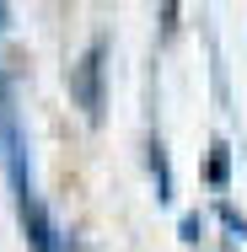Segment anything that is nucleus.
<instances>
[{
	"mask_svg": "<svg viewBox=\"0 0 247 252\" xmlns=\"http://www.w3.org/2000/svg\"><path fill=\"white\" fill-rule=\"evenodd\" d=\"M70 92H75L86 118H102V43H92L81 54V64L70 70Z\"/></svg>",
	"mask_w": 247,
	"mask_h": 252,
	"instance_id": "f257e3e1",
	"label": "nucleus"
},
{
	"mask_svg": "<svg viewBox=\"0 0 247 252\" xmlns=\"http://www.w3.org/2000/svg\"><path fill=\"white\" fill-rule=\"evenodd\" d=\"M150 172H156V199L167 204L172 199V161H167V145H161V140L150 145Z\"/></svg>",
	"mask_w": 247,
	"mask_h": 252,
	"instance_id": "f03ea898",
	"label": "nucleus"
},
{
	"mask_svg": "<svg viewBox=\"0 0 247 252\" xmlns=\"http://www.w3.org/2000/svg\"><path fill=\"white\" fill-rule=\"evenodd\" d=\"M210 183H226V145H215L210 156Z\"/></svg>",
	"mask_w": 247,
	"mask_h": 252,
	"instance_id": "7ed1b4c3",
	"label": "nucleus"
},
{
	"mask_svg": "<svg viewBox=\"0 0 247 252\" xmlns=\"http://www.w3.org/2000/svg\"><path fill=\"white\" fill-rule=\"evenodd\" d=\"M204 236V220L199 215H183V242H199Z\"/></svg>",
	"mask_w": 247,
	"mask_h": 252,
	"instance_id": "20e7f679",
	"label": "nucleus"
},
{
	"mask_svg": "<svg viewBox=\"0 0 247 252\" xmlns=\"http://www.w3.org/2000/svg\"><path fill=\"white\" fill-rule=\"evenodd\" d=\"M220 220H226L231 231H242V236H247V220H242V215H237V209H220Z\"/></svg>",
	"mask_w": 247,
	"mask_h": 252,
	"instance_id": "39448f33",
	"label": "nucleus"
},
{
	"mask_svg": "<svg viewBox=\"0 0 247 252\" xmlns=\"http://www.w3.org/2000/svg\"><path fill=\"white\" fill-rule=\"evenodd\" d=\"M5 16H11V11H5V5H0V32H5Z\"/></svg>",
	"mask_w": 247,
	"mask_h": 252,
	"instance_id": "423d86ee",
	"label": "nucleus"
}]
</instances>
